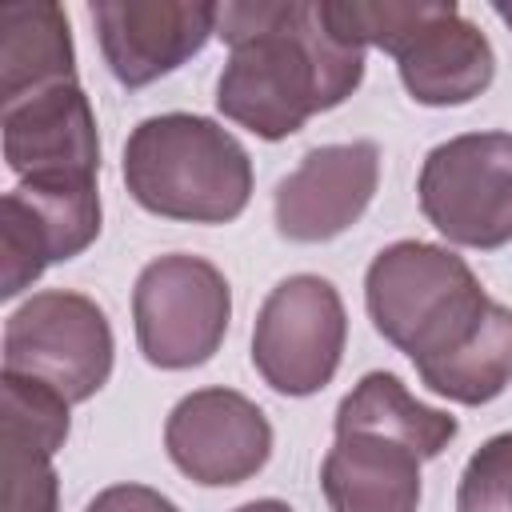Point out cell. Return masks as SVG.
<instances>
[{"instance_id":"obj_1","label":"cell","mask_w":512,"mask_h":512,"mask_svg":"<svg viewBox=\"0 0 512 512\" xmlns=\"http://www.w3.org/2000/svg\"><path fill=\"white\" fill-rule=\"evenodd\" d=\"M216 36L228 44L216 108L260 140L296 136L312 116L340 108L364 80L368 48L332 32L320 0L220 4Z\"/></svg>"},{"instance_id":"obj_2","label":"cell","mask_w":512,"mask_h":512,"mask_svg":"<svg viewBox=\"0 0 512 512\" xmlns=\"http://www.w3.org/2000/svg\"><path fill=\"white\" fill-rule=\"evenodd\" d=\"M372 328L416 364V376L456 356L492 320L496 304L464 256L428 240L380 248L364 272Z\"/></svg>"},{"instance_id":"obj_3","label":"cell","mask_w":512,"mask_h":512,"mask_svg":"<svg viewBox=\"0 0 512 512\" xmlns=\"http://www.w3.org/2000/svg\"><path fill=\"white\" fill-rule=\"evenodd\" d=\"M120 172L144 212L180 224H232L252 200L248 148L196 112L140 120L128 132Z\"/></svg>"},{"instance_id":"obj_4","label":"cell","mask_w":512,"mask_h":512,"mask_svg":"<svg viewBox=\"0 0 512 512\" xmlns=\"http://www.w3.org/2000/svg\"><path fill=\"white\" fill-rule=\"evenodd\" d=\"M332 32L396 60L404 92L424 108L476 100L496 76L488 36L452 0H320Z\"/></svg>"},{"instance_id":"obj_5","label":"cell","mask_w":512,"mask_h":512,"mask_svg":"<svg viewBox=\"0 0 512 512\" xmlns=\"http://www.w3.org/2000/svg\"><path fill=\"white\" fill-rule=\"evenodd\" d=\"M112 360V324L84 292H32L4 320V372L40 380L68 404L92 400L108 384Z\"/></svg>"},{"instance_id":"obj_6","label":"cell","mask_w":512,"mask_h":512,"mask_svg":"<svg viewBox=\"0 0 512 512\" xmlns=\"http://www.w3.org/2000/svg\"><path fill=\"white\" fill-rule=\"evenodd\" d=\"M232 320V288L224 272L188 252L156 256L132 288L136 344L152 368L184 372L208 364Z\"/></svg>"},{"instance_id":"obj_7","label":"cell","mask_w":512,"mask_h":512,"mask_svg":"<svg viewBox=\"0 0 512 512\" xmlns=\"http://www.w3.org/2000/svg\"><path fill=\"white\" fill-rule=\"evenodd\" d=\"M424 220L460 248L512 244V132H464L436 144L416 180Z\"/></svg>"},{"instance_id":"obj_8","label":"cell","mask_w":512,"mask_h":512,"mask_svg":"<svg viewBox=\"0 0 512 512\" xmlns=\"http://www.w3.org/2000/svg\"><path fill=\"white\" fill-rule=\"evenodd\" d=\"M348 344V312L332 280L296 272L280 280L252 324V368L280 396H316L332 384Z\"/></svg>"},{"instance_id":"obj_9","label":"cell","mask_w":512,"mask_h":512,"mask_svg":"<svg viewBox=\"0 0 512 512\" xmlns=\"http://www.w3.org/2000/svg\"><path fill=\"white\" fill-rule=\"evenodd\" d=\"M272 440L264 408L236 388H196L164 420L168 460L200 488L252 480L268 464Z\"/></svg>"},{"instance_id":"obj_10","label":"cell","mask_w":512,"mask_h":512,"mask_svg":"<svg viewBox=\"0 0 512 512\" xmlns=\"http://www.w3.org/2000/svg\"><path fill=\"white\" fill-rule=\"evenodd\" d=\"M100 236L96 184L20 180L0 200V296H20L48 264L80 256Z\"/></svg>"},{"instance_id":"obj_11","label":"cell","mask_w":512,"mask_h":512,"mask_svg":"<svg viewBox=\"0 0 512 512\" xmlns=\"http://www.w3.org/2000/svg\"><path fill=\"white\" fill-rule=\"evenodd\" d=\"M100 52L120 88L136 92L188 64L216 36L220 4L208 0H92Z\"/></svg>"},{"instance_id":"obj_12","label":"cell","mask_w":512,"mask_h":512,"mask_svg":"<svg viewBox=\"0 0 512 512\" xmlns=\"http://www.w3.org/2000/svg\"><path fill=\"white\" fill-rule=\"evenodd\" d=\"M0 132H4V164L20 180L96 184L100 176L96 112L80 80L4 104Z\"/></svg>"},{"instance_id":"obj_13","label":"cell","mask_w":512,"mask_h":512,"mask_svg":"<svg viewBox=\"0 0 512 512\" xmlns=\"http://www.w3.org/2000/svg\"><path fill=\"white\" fill-rule=\"evenodd\" d=\"M376 188L380 148L372 140L320 144L276 184V232L292 244H324L368 212Z\"/></svg>"},{"instance_id":"obj_14","label":"cell","mask_w":512,"mask_h":512,"mask_svg":"<svg viewBox=\"0 0 512 512\" xmlns=\"http://www.w3.org/2000/svg\"><path fill=\"white\" fill-rule=\"evenodd\" d=\"M4 512H60L52 456L68 440V400L40 380L4 372Z\"/></svg>"},{"instance_id":"obj_15","label":"cell","mask_w":512,"mask_h":512,"mask_svg":"<svg viewBox=\"0 0 512 512\" xmlns=\"http://www.w3.org/2000/svg\"><path fill=\"white\" fill-rule=\"evenodd\" d=\"M424 460L428 456L404 436L380 428H336L320 464L328 512H416L424 496Z\"/></svg>"},{"instance_id":"obj_16","label":"cell","mask_w":512,"mask_h":512,"mask_svg":"<svg viewBox=\"0 0 512 512\" xmlns=\"http://www.w3.org/2000/svg\"><path fill=\"white\" fill-rule=\"evenodd\" d=\"M76 80L72 28L60 4L20 0L0 8V108Z\"/></svg>"},{"instance_id":"obj_17","label":"cell","mask_w":512,"mask_h":512,"mask_svg":"<svg viewBox=\"0 0 512 512\" xmlns=\"http://www.w3.org/2000/svg\"><path fill=\"white\" fill-rule=\"evenodd\" d=\"M336 428H380L412 440L428 460H436L460 432L456 416L432 408L408 392V384L392 372H368L336 408Z\"/></svg>"},{"instance_id":"obj_18","label":"cell","mask_w":512,"mask_h":512,"mask_svg":"<svg viewBox=\"0 0 512 512\" xmlns=\"http://www.w3.org/2000/svg\"><path fill=\"white\" fill-rule=\"evenodd\" d=\"M420 384L452 404L480 408L512 384V308L496 304L484 332L444 364L420 372Z\"/></svg>"},{"instance_id":"obj_19","label":"cell","mask_w":512,"mask_h":512,"mask_svg":"<svg viewBox=\"0 0 512 512\" xmlns=\"http://www.w3.org/2000/svg\"><path fill=\"white\" fill-rule=\"evenodd\" d=\"M456 512H512V432L488 436L464 464Z\"/></svg>"},{"instance_id":"obj_20","label":"cell","mask_w":512,"mask_h":512,"mask_svg":"<svg viewBox=\"0 0 512 512\" xmlns=\"http://www.w3.org/2000/svg\"><path fill=\"white\" fill-rule=\"evenodd\" d=\"M84 512H180L176 500H168L160 488L148 484H108L88 500Z\"/></svg>"},{"instance_id":"obj_21","label":"cell","mask_w":512,"mask_h":512,"mask_svg":"<svg viewBox=\"0 0 512 512\" xmlns=\"http://www.w3.org/2000/svg\"><path fill=\"white\" fill-rule=\"evenodd\" d=\"M236 512H292V508H288L284 500H272V496H268V500H248V504H240Z\"/></svg>"},{"instance_id":"obj_22","label":"cell","mask_w":512,"mask_h":512,"mask_svg":"<svg viewBox=\"0 0 512 512\" xmlns=\"http://www.w3.org/2000/svg\"><path fill=\"white\" fill-rule=\"evenodd\" d=\"M492 12H496V16H500L508 28H512V4H492Z\"/></svg>"}]
</instances>
